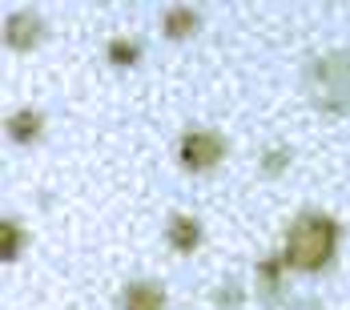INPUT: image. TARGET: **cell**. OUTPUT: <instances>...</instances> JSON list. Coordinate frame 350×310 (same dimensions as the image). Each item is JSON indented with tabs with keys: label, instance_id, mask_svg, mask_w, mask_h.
Listing matches in <instances>:
<instances>
[{
	"label": "cell",
	"instance_id": "ba28073f",
	"mask_svg": "<svg viewBox=\"0 0 350 310\" xmlns=\"http://www.w3.org/2000/svg\"><path fill=\"white\" fill-rule=\"evenodd\" d=\"M198 29H202V12L189 8V4H174V8L161 12V33L170 36V40H185V36H193Z\"/></svg>",
	"mask_w": 350,
	"mask_h": 310
},
{
	"label": "cell",
	"instance_id": "277c9868",
	"mask_svg": "<svg viewBox=\"0 0 350 310\" xmlns=\"http://www.w3.org/2000/svg\"><path fill=\"white\" fill-rule=\"evenodd\" d=\"M4 40H8L12 53H29V49H36L44 40V21L36 16L33 8H21V12H12L4 21Z\"/></svg>",
	"mask_w": 350,
	"mask_h": 310
},
{
	"label": "cell",
	"instance_id": "52a82bcc",
	"mask_svg": "<svg viewBox=\"0 0 350 310\" xmlns=\"http://www.w3.org/2000/svg\"><path fill=\"white\" fill-rule=\"evenodd\" d=\"M202 222L193 218V214H174L170 218V226H165V242L174 246L177 254H193L198 246H202Z\"/></svg>",
	"mask_w": 350,
	"mask_h": 310
},
{
	"label": "cell",
	"instance_id": "4fadbf2b",
	"mask_svg": "<svg viewBox=\"0 0 350 310\" xmlns=\"http://www.w3.org/2000/svg\"><path fill=\"white\" fill-rule=\"evenodd\" d=\"M286 166H290V149H286V145H274L270 153H262V173H266V177H278Z\"/></svg>",
	"mask_w": 350,
	"mask_h": 310
},
{
	"label": "cell",
	"instance_id": "8992f818",
	"mask_svg": "<svg viewBox=\"0 0 350 310\" xmlns=\"http://www.w3.org/2000/svg\"><path fill=\"white\" fill-rule=\"evenodd\" d=\"M286 262H282V254H274V258H262L258 266H254V278H258V294H262V302H278L282 290H286Z\"/></svg>",
	"mask_w": 350,
	"mask_h": 310
},
{
	"label": "cell",
	"instance_id": "5b68a950",
	"mask_svg": "<svg viewBox=\"0 0 350 310\" xmlns=\"http://www.w3.org/2000/svg\"><path fill=\"white\" fill-rule=\"evenodd\" d=\"M121 310H170V294L153 278H133L121 290Z\"/></svg>",
	"mask_w": 350,
	"mask_h": 310
},
{
	"label": "cell",
	"instance_id": "3957f363",
	"mask_svg": "<svg viewBox=\"0 0 350 310\" xmlns=\"http://www.w3.org/2000/svg\"><path fill=\"white\" fill-rule=\"evenodd\" d=\"M226 149L230 145H226V138L217 129H189L177 141V162L189 173H210L226 162Z\"/></svg>",
	"mask_w": 350,
	"mask_h": 310
},
{
	"label": "cell",
	"instance_id": "30bf717a",
	"mask_svg": "<svg viewBox=\"0 0 350 310\" xmlns=\"http://www.w3.org/2000/svg\"><path fill=\"white\" fill-rule=\"evenodd\" d=\"M25 246H29V230H25L16 218H4V222H0V258H4V262H16V258L25 254Z\"/></svg>",
	"mask_w": 350,
	"mask_h": 310
},
{
	"label": "cell",
	"instance_id": "6da1fadb",
	"mask_svg": "<svg viewBox=\"0 0 350 310\" xmlns=\"http://www.w3.org/2000/svg\"><path fill=\"white\" fill-rule=\"evenodd\" d=\"M338 222L322 209H302L290 226H286V242H282V262L294 274H322L334 262L338 250Z\"/></svg>",
	"mask_w": 350,
	"mask_h": 310
},
{
	"label": "cell",
	"instance_id": "7c38bea8",
	"mask_svg": "<svg viewBox=\"0 0 350 310\" xmlns=\"http://www.w3.org/2000/svg\"><path fill=\"white\" fill-rule=\"evenodd\" d=\"M213 302H217V310H238L242 307V282L226 278V282L213 290Z\"/></svg>",
	"mask_w": 350,
	"mask_h": 310
},
{
	"label": "cell",
	"instance_id": "9c48e42d",
	"mask_svg": "<svg viewBox=\"0 0 350 310\" xmlns=\"http://www.w3.org/2000/svg\"><path fill=\"white\" fill-rule=\"evenodd\" d=\"M40 133H44V117L36 109H16L8 117V138L16 145H33V141H40Z\"/></svg>",
	"mask_w": 350,
	"mask_h": 310
},
{
	"label": "cell",
	"instance_id": "8fae6325",
	"mask_svg": "<svg viewBox=\"0 0 350 310\" xmlns=\"http://www.w3.org/2000/svg\"><path fill=\"white\" fill-rule=\"evenodd\" d=\"M105 57L109 65H117V69H133L141 61V40H129V36H113L105 44Z\"/></svg>",
	"mask_w": 350,
	"mask_h": 310
},
{
	"label": "cell",
	"instance_id": "7a4b0ae2",
	"mask_svg": "<svg viewBox=\"0 0 350 310\" xmlns=\"http://www.w3.org/2000/svg\"><path fill=\"white\" fill-rule=\"evenodd\" d=\"M302 89L318 113H350V49H330L302 73Z\"/></svg>",
	"mask_w": 350,
	"mask_h": 310
}]
</instances>
